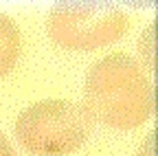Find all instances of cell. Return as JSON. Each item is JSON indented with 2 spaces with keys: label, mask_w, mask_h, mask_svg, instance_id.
<instances>
[{
  "label": "cell",
  "mask_w": 158,
  "mask_h": 156,
  "mask_svg": "<svg viewBox=\"0 0 158 156\" xmlns=\"http://www.w3.org/2000/svg\"><path fill=\"white\" fill-rule=\"evenodd\" d=\"M0 156H15L11 143L5 139V134H2V132H0Z\"/></svg>",
  "instance_id": "5"
},
{
  "label": "cell",
  "mask_w": 158,
  "mask_h": 156,
  "mask_svg": "<svg viewBox=\"0 0 158 156\" xmlns=\"http://www.w3.org/2000/svg\"><path fill=\"white\" fill-rule=\"evenodd\" d=\"M92 116L86 106L48 99L29 106L15 121V136L31 154L62 156L79 150L90 136Z\"/></svg>",
  "instance_id": "2"
},
{
  "label": "cell",
  "mask_w": 158,
  "mask_h": 156,
  "mask_svg": "<svg viewBox=\"0 0 158 156\" xmlns=\"http://www.w3.org/2000/svg\"><path fill=\"white\" fill-rule=\"evenodd\" d=\"M84 97L92 119L116 130H134L154 112V88L147 73L123 53L106 55L90 68Z\"/></svg>",
  "instance_id": "1"
},
{
  "label": "cell",
  "mask_w": 158,
  "mask_h": 156,
  "mask_svg": "<svg viewBox=\"0 0 158 156\" xmlns=\"http://www.w3.org/2000/svg\"><path fill=\"white\" fill-rule=\"evenodd\" d=\"M20 51H22V37H20L18 24L0 13V79L15 66Z\"/></svg>",
  "instance_id": "4"
},
{
  "label": "cell",
  "mask_w": 158,
  "mask_h": 156,
  "mask_svg": "<svg viewBox=\"0 0 158 156\" xmlns=\"http://www.w3.org/2000/svg\"><path fill=\"white\" fill-rule=\"evenodd\" d=\"M130 18L116 5L106 2H62L48 15V37L62 48L94 51L127 33Z\"/></svg>",
  "instance_id": "3"
}]
</instances>
